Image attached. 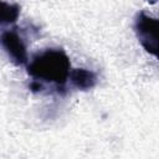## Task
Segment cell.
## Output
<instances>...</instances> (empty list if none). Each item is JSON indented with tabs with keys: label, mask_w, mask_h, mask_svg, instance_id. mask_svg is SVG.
Instances as JSON below:
<instances>
[{
	"label": "cell",
	"mask_w": 159,
	"mask_h": 159,
	"mask_svg": "<svg viewBox=\"0 0 159 159\" xmlns=\"http://www.w3.org/2000/svg\"><path fill=\"white\" fill-rule=\"evenodd\" d=\"M26 68L31 77L61 86L68 80L71 62L62 50L48 48L34 55Z\"/></svg>",
	"instance_id": "1"
},
{
	"label": "cell",
	"mask_w": 159,
	"mask_h": 159,
	"mask_svg": "<svg viewBox=\"0 0 159 159\" xmlns=\"http://www.w3.org/2000/svg\"><path fill=\"white\" fill-rule=\"evenodd\" d=\"M134 30L137 37L144 50L153 56H158V31H159V22L155 17L149 16L144 11H140L135 16L134 21Z\"/></svg>",
	"instance_id": "2"
},
{
	"label": "cell",
	"mask_w": 159,
	"mask_h": 159,
	"mask_svg": "<svg viewBox=\"0 0 159 159\" xmlns=\"http://www.w3.org/2000/svg\"><path fill=\"white\" fill-rule=\"evenodd\" d=\"M0 45L15 65H25L29 62L26 46L15 31L2 32L0 36Z\"/></svg>",
	"instance_id": "3"
},
{
	"label": "cell",
	"mask_w": 159,
	"mask_h": 159,
	"mask_svg": "<svg viewBox=\"0 0 159 159\" xmlns=\"http://www.w3.org/2000/svg\"><path fill=\"white\" fill-rule=\"evenodd\" d=\"M68 80L72 82V84L75 87H77L78 89H82V91H87V89L94 87L97 83L96 75L92 71H88L84 68L71 70Z\"/></svg>",
	"instance_id": "4"
},
{
	"label": "cell",
	"mask_w": 159,
	"mask_h": 159,
	"mask_svg": "<svg viewBox=\"0 0 159 159\" xmlns=\"http://www.w3.org/2000/svg\"><path fill=\"white\" fill-rule=\"evenodd\" d=\"M20 14V7L17 4L0 1V26L12 24L17 20Z\"/></svg>",
	"instance_id": "5"
}]
</instances>
